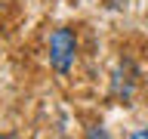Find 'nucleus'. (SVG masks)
Instances as JSON below:
<instances>
[{
    "label": "nucleus",
    "instance_id": "2",
    "mask_svg": "<svg viewBox=\"0 0 148 139\" xmlns=\"http://www.w3.org/2000/svg\"><path fill=\"white\" fill-rule=\"evenodd\" d=\"M133 136H136V139H145V136H148V130H139V133H133Z\"/></svg>",
    "mask_w": 148,
    "mask_h": 139
},
{
    "label": "nucleus",
    "instance_id": "1",
    "mask_svg": "<svg viewBox=\"0 0 148 139\" xmlns=\"http://www.w3.org/2000/svg\"><path fill=\"white\" fill-rule=\"evenodd\" d=\"M77 62V34L71 28H56L49 34V65L56 74H68Z\"/></svg>",
    "mask_w": 148,
    "mask_h": 139
}]
</instances>
